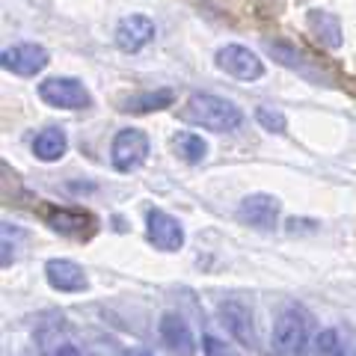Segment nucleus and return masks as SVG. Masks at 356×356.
I'll use <instances>...</instances> for the list:
<instances>
[{"mask_svg": "<svg viewBox=\"0 0 356 356\" xmlns=\"http://www.w3.org/2000/svg\"><path fill=\"white\" fill-rule=\"evenodd\" d=\"M217 315H220V324L226 327V332L241 348H247V350L255 348V324H252V312L247 303H241V300H222L217 306Z\"/></svg>", "mask_w": 356, "mask_h": 356, "instance_id": "obj_8", "label": "nucleus"}, {"mask_svg": "<svg viewBox=\"0 0 356 356\" xmlns=\"http://www.w3.org/2000/svg\"><path fill=\"white\" fill-rule=\"evenodd\" d=\"M44 280H48V285L60 294H77L89 285L86 270L72 259H51L44 264Z\"/></svg>", "mask_w": 356, "mask_h": 356, "instance_id": "obj_11", "label": "nucleus"}, {"mask_svg": "<svg viewBox=\"0 0 356 356\" xmlns=\"http://www.w3.org/2000/svg\"><path fill=\"white\" fill-rule=\"evenodd\" d=\"M154 21L146 15H125L113 30V42L122 54H137L154 39Z\"/></svg>", "mask_w": 356, "mask_h": 356, "instance_id": "obj_10", "label": "nucleus"}, {"mask_svg": "<svg viewBox=\"0 0 356 356\" xmlns=\"http://www.w3.org/2000/svg\"><path fill=\"white\" fill-rule=\"evenodd\" d=\"M217 69L238 77V81H259V77H264V63L259 60V54L243 48V44H222L217 51Z\"/></svg>", "mask_w": 356, "mask_h": 356, "instance_id": "obj_7", "label": "nucleus"}, {"mask_svg": "<svg viewBox=\"0 0 356 356\" xmlns=\"http://www.w3.org/2000/svg\"><path fill=\"white\" fill-rule=\"evenodd\" d=\"M172 146H175L178 158H181L184 163H191V166L202 163L208 158V143L199 137V134H193V131H178L175 140H172Z\"/></svg>", "mask_w": 356, "mask_h": 356, "instance_id": "obj_17", "label": "nucleus"}, {"mask_svg": "<svg viewBox=\"0 0 356 356\" xmlns=\"http://www.w3.org/2000/svg\"><path fill=\"white\" fill-rule=\"evenodd\" d=\"M255 122L264 128V131H270V134H285L288 131V119L282 110H276V107H255Z\"/></svg>", "mask_w": 356, "mask_h": 356, "instance_id": "obj_19", "label": "nucleus"}, {"mask_svg": "<svg viewBox=\"0 0 356 356\" xmlns=\"http://www.w3.org/2000/svg\"><path fill=\"white\" fill-rule=\"evenodd\" d=\"M175 104V92L172 89H149V92H137L125 98L122 110L125 113H154V110H166Z\"/></svg>", "mask_w": 356, "mask_h": 356, "instance_id": "obj_16", "label": "nucleus"}, {"mask_svg": "<svg viewBox=\"0 0 356 356\" xmlns=\"http://www.w3.org/2000/svg\"><path fill=\"white\" fill-rule=\"evenodd\" d=\"M65 152H69V137H65L63 128H44L33 140V154L42 163H57Z\"/></svg>", "mask_w": 356, "mask_h": 356, "instance_id": "obj_14", "label": "nucleus"}, {"mask_svg": "<svg viewBox=\"0 0 356 356\" xmlns=\"http://www.w3.org/2000/svg\"><path fill=\"white\" fill-rule=\"evenodd\" d=\"M264 48H267V54H273L276 60H280L282 65H288V69H297L300 74H309V69H306V57L300 51H294L291 44H282V42H264Z\"/></svg>", "mask_w": 356, "mask_h": 356, "instance_id": "obj_18", "label": "nucleus"}, {"mask_svg": "<svg viewBox=\"0 0 356 356\" xmlns=\"http://www.w3.org/2000/svg\"><path fill=\"white\" fill-rule=\"evenodd\" d=\"M273 348L282 356H303L309 348V315L300 306H288L273 324Z\"/></svg>", "mask_w": 356, "mask_h": 356, "instance_id": "obj_2", "label": "nucleus"}, {"mask_svg": "<svg viewBox=\"0 0 356 356\" xmlns=\"http://www.w3.org/2000/svg\"><path fill=\"white\" fill-rule=\"evenodd\" d=\"M306 24H309V30L315 33V39L321 42V44H327V48H341V21L332 15V13H324V9H312L309 13V18H306Z\"/></svg>", "mask_w": 356, "mask_h": 356, "instance_id": "obj_15", "label": "nucleus"}, {"mask_svg": "<svg viewBox=\"0 0 356 356\" xmlns=\"http://www.w3.org/2000/svg\"><path fill=\"white\" fill-rule=\"evenodd\" d=\"M280 211H282V202L270 193H250L241 199L238 205V217L241 222H247L252 229H261V232H270L276 229L280 222Z\"/></svg>", "mask_w": 356, "mask_h": 356, "instance_id": "obj_9", "label": "nucleus"}, {"mask_svg": "<svg viewBox=\"0 0 356 356\" xmlns=\"http://www.w3.org/2000/svg\"><path fill=\"white\" fill-rule=\"evenodd\" d=\"M48 63H51V54L36 42L13 44V48H6L0 54V65L18 77H36L39 72L48 69Z\"/></svg>", "mask_w": 356, "mask_h": 356, "instance_id": "obj_6", "label": "nucleus"}, {"mask_svg": "<svg viewBox=\"0 0 356 356\" xmlns=\"http://www.w3.org/2000/svg\"><path fill=\"white\" fill-rule=\"evenodd\" d=\"M158 332H161V341L170 348L172 353L178 356H191L196 350V341H193V332L187 327V321L175 312H166L158 324Z\"/></svg>", "mask_w": 356, "mask_h": 356, "instance_id": "obj_12", "label": "nucleus"}, {"mask_svg": "<svg viewBox=\"0 0 356 356\" xmlns=\"http://www.w3.org/2000/svg\"><path fill=\"white\" fill-rule=\"evenodd\" d=\"M54 356H83V350L77 348V344H60V348L54 350Z\"/></svg>", "mask_w": 356, "mask_h": 356, "instance_id": "obj_21", "label": "nucleus"}, {"mask_svg": "<svg viewBox=\"0 0 356 356\" xmlns=\"http://www.w3.org/2000/svg\"><path fill=\"white\" fill-rule=\"evenodd\" d=\"M92 217L83 214V211H74V208H54L48 214V226L51 232L57 235H65V238H83L92 232Z\"/></svg>", "mask_w": 356, "mask_h": 356, "instance_id": "obj_13", "label": "nucleus"}, {"mask_svg": "<svg viewBox=\"0 0 356 356\" xmlns=\"http://www.w3.org/2000/svg\"><path fill=\"white\" fill-rule=\"evenodd\" d=\"M134 356H152V353H134Z\"/></svg>", "mask_w": 356, "mask_h": 356, "instance_id": "obj_22", "label": "nucleus"}, {"mask_svg": "<svg viewBox=\"0 0 356 356\" xmlns=\"http://www.w3.org/2000/svg\"><path fill=\"white\" fill-rule=\"evenodd\" d=\"M39 98L57 110H86L92 104L89 89L77 77H48L39 83Z\"/></svg>", "mask_w": 356, "mask_h": 356, "instance_id": "obj_3", "label": "nucleus"}, {"mask_svg": "<svg viewBox=\"0 0 356 356\" xmlns=\"http://www.w3.org/2000/svg\"><path fill=\"white\" fill-rule=\"evenodd\" d=\"M202 353L205 356H238L235 350H232V344H226L217 336H202Z\"/></svg>", "mask_w": 356, "mask_h": 356, "instance_id": "obj_20", "label": "nucleus"}, {"mask_svg": "<svg viewBox=\"0 0 356 356\" xmlns=\"http://www.w3.org/2000/svg\"><path fill=\"white\" fill-rule=\"evenodd\" d=\"M146 238L154 250L161 252H178L184 247V226L172 214L161 208H149L146 214Z\"/></svg>", "mask_w": 356, "mask_h": 356, "instance_id": "obj_5", "label": "nucleus"}, {"mask_svg": "<svg viewBox=\"0 0 356 356\" xmlns=\"http://www.w3.org/2000/svg\"><path fill=\"white\" fill-rule=\"evenodd\" d=\"M181 116L191 125L214 131V134H229L243 125V110L235 102H229V98L211 95V92H196L187 98Z\"/></svg>", "mask_w": 356, "mask_h": 356, "instance_id": "obj_1", "label": "nucleus"}, {"mask_svg": "<svg viewBox=\"0 0 356 356\" xmlns=\"http://www.w3.org/2000/svg\"><path fill=\"white\" fill-rule=\"evenodd\" d=\"M149 158V137L146 131L140 128H122L113 137V146H110V161L119 172H134L140 170Z\"/></svg>", "mask_w": 356, "mask_h": 356, "instance_id": "obj_4", "label": "nucleus"}]
</instances>
